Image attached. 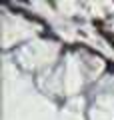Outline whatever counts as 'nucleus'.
Listing matches in <instances>:
<instances>
[{"mask_svg":"<svg viewBox=\"0 0 114 120\" xmlns=\"http://www.w3.org/2000/svg\"><path fill=\"white\" fill-rule=\"evenodd\" d=\"M102 34H104V38H106V40H108V42L114 46V34H108V32H104V30H102Z\"/></svg>","mask_w":114,"mask_h":120,"instance_id":"1","label":"nucleus"}]
</instances>
